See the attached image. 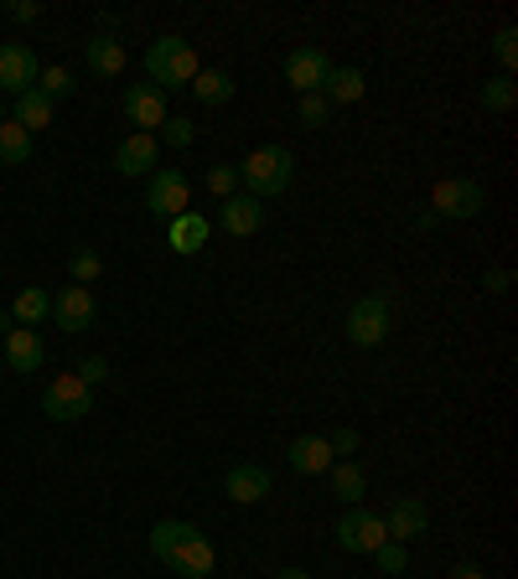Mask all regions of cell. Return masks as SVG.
I'll use <instances>...</instances> for the list:
<instances>
[{"label":"cell","instance_id":"6da1fadb","mask_svg":"<svg viewBox=\"0 0 518 579\" xmlns=\"http://www.w3.org/2000/svg\"><path fill=\"white\" fill-rule=\"evenodd\" d=\"M150 554L167 564V569H177L182 579H207L213 575V564H218L213 543H207L192 523H177V518L150 527Z\"/></svg>","mask_w":518,"mask_h":579},{"label":"cell","instance_id":"7a4b0ae2","mask_svg":"<svg viewBox=\"0 0 518 579\" xmlns=\"http://www.w3.org/2000/svg\"><path fill=\"white\" fill-rule=\"evenodd\" d=\"M291 177H296V156L285 150V145H259V150H249L239 166V181L249 197H280L285 186H291Z\"/></svg>","mask_w":518,"mask_h":579},{"label":"cell","instance_id":"3957f363","mask_svg":"<svg viewBox=\"0 0 518 579\" xmlns=\"http://www.w3.org/2000/svg\"><path fill=\"white\" fill-rule=\"evenodd\" d=\"M146 72H150V83H156L161 93L187 89V83L198 78V53L187 47L182 36H156V42H150V53H146Z\"/></svg>","mask_w":518,"mask_h":579},{"label":"cell","instance_id":"277c9868","mask_svg":"<svg viewBox=\"0 0 518 579\" xmlns=\"http://www.w3.org/2000/svg\"><path fill=\"white\" fill-rule=\"evenodd\" d=\"M337 548H348V554H369L373 559V548H384L388 533H384V518L379 512H369V507H348L342 518H337Z\"/></svg>","mask_w":518,"mask_h":579},{"label":"cell","instance_id":"5b68a950","mask_svg":"<svg viewBox=\"0 0 518 579\" xmlns=\"http://www.w3.org/2000/svg\"><path fill=\"white\" fill-rule=\"evenodd\" d=\"M93 409V388L78 373H63V378L47 383V394H42V415L57 419V424H68V419H83Z\"/></svg>","mask_w":518,"mask_h":579},{"label":"cell","instance_id":"8992f818","mask_svg":"<svg viewBox=\"0 0 518 579\" xmlns=\"http://www.w3.org/2000/svg\"><path fill=\"white\" fill-rule=\"evenodd\" d=\"M388 321H394L388 295H363V300H352V310H348V342L352 347H379L388 337Z\"/></svg>","mask_w":518,"mask_h":579},{"label":"cell","instance_id":"52a82bcc","mask_svg":"<svg viewBox=\"0 0 518 579\" xmlns=\"http://www.w3.org/2000/svg\"><path fill=\"white\" fill-rule=\"evenodd\" d=\"M482 207H487V192H482V181L472 177H446L441 186H436V207L430 213L436 217H477Z\"/></svg>","mask_w":518,"mask_h":579},{"label":"cell","instance_id":"ba28073f","mask_svg":"<svg viewBox=\"0 0 518 579\" xmlns=\"http://www.w3.org/2000/svg\"><path fill=\"white\" fill-rule=\"evenodd\" d=\"M120 109H125L130 125H140V135L167 125V93L156 89V83H130V89L120 93Z\"/></svg>","mask_w":518,"mask_h":579},{"label":"cell","instance_id":"9c48e42d","mask_svg":"<svg viewBox=\"0 0 518 579\" xmlns=\"http://www.w3.org/2000/svg\"><path fill=\"white\" fill-rule=\"evenodd\" d=\"M37 78H42V63L32 47H21V42H0V89L5 93H26V89H37Z\"/></svg>","mask_w":518,"mask_h":579},{"label":"cell","instance_id":"30bf717a","mask_svg":"<svg viewBox=\"0 0 518 579\" xmlns=\"http://www.w3.org/2000/svg\"><path fill=\"white\" fill-rule=\"evenodd\" d=\"M146 207L150 213H161V217H177L192 207V181L177 171V166H167V171H156L146 186Z\"/></svg>","mask_w":518,"mask_h":579},{"label":"cell","instance_id":"8fae6325","mask_svg":"<svg viewBox=\"0 0 518 579\" xmlns=\"http://www.w3.org/2000/svg\"><path fill=\"white\" fill-rule=\"evenodd\" d=\"M327 72H333V57L322 53V47H296V53L285 57V83L296 93H322Z\"/></svg>","mask_w":518,"mask_h":579},{"label":"cell","instance_id":"7c38bea8","mask_svg":"<svg viewBox=\"0 0 518 579\" xmlns=\"http://www.w3.org/2000/svg\"><path fill=\"white\" fill-rule=\"evenodd\" d=\"M93 290H83V285H68V290H57L53 295V321L68 331V337H78V331H89L93 326Z\"/></svg>","mask_w":518,"mask_h":579},{"label":"cell","instance_id":"4fadbf2b","mask_svg":"<svg viewBox=\"0 0 518 579\" xmlns=\"http://www.w3.org/2000/svg\"><path fill=\"white\" fill-rule=\"evenodd\" d=\"M218 228H223V234H234V238L259 234V228H264V202L249 197V192H234V197H223Z\"/></svg>","mask_w":518,"mask_h":579},{"label":"cell","instance_id":"5bb4252c","mask_svg":"<svg viewBox=\"0 0 518 579\" xmlns=\"http://www.w3.org/2000/svg\"><path fill=\"white\" fill-rule=\"evenodd\" d=\"M270 487H275V476H270L264 466H255V461H239V466L223 476V491H228L234 502H244V507L264 502V497H270Z\"/></svg>","mask_w":518,"mask_h":579},{"label":"cell","instance_id":"9a60e30c","mask_svg":"<svg viewBox=\"0 0 518 579\" xmlns=\"http://www.w3.org/2000/svg\"><path fill=\"white\" fill-rule=\"evenodd\" d=\"M333 445H327V434H301L285 445V466L296 470V476H322V470H333Z\"/></svg>","mask_w":518,"mask_h":579},{"label":"cell","instance_id":"2e32d148","mask_svg":"<svg viewBox=\"0 0 518 579\" xmlns=\"http://www.w3.org/2000/svg\"><path fill=\"white\" fill-rule=\"evenodd\" d=\"M426 523H430V512H426V502H420V497H394V507L384 512V533L394 543L420 538V533H426Z\"/></svg>","mask_w":518,"mask_h":579},{"label":"cell","instance_id":"e0dca14e","mask_svg":"<svg viewBox=\"0 0 518 579\" xmlns=\"http://www.w3.org/2000/svg\"><path fill=\"white\" fill-rule=\"evenodd\" d=\"M42 357H47V347H42L37 326H16V331H5V367H11V373H37Z\"/></svg>","mask_w":518,"mask_h":579},{"label":"cell","instance_id":"ac0fdd59","mask_svg":"<svg viewBox=\"0 0 518 579\" xmlns=\"http://www.w3.org/2000/svg\"><path fill=\"white\" fill-rule=\"evenodd\" d=\"M114 171L120 177H146V171H156V135H130L120 150H114Z\"/></svg>","mask_w":518,"mask_h":579},{"label":"cell","instance_id":"d6986e66","mask_svg":"<svg viewBox=\"0 0 518 579\" xmlns=\"http://www.w3.org/2000/svg\"><path fill=\"white\" fill-rule=\"evenodd\" d=\"M83 57H89V72H99V78H120L125 72V47H120V36L99 32L83 42Z\"/></svg>","mask_w":518,"mask_h":579},{"label":"cell","instance_id":"ffe728a7","mask_svg":"<svg viewBox=\"0 0 518 579\" xmlns=\"http://www.w3.org/2000/svg\"><path fill=\"white\" fill-rule=\"evenodd\" d=\"M207 234H213V223H207L203 213H192V207H187V213H177L171 217V228H167V243L177 253H198L207 243Z\"/></svg>","mask_w":518,"mask_h":579},{"label":"cell","instance_id":"44dd1931","mask_svg":"<svg viewBox=\"0 0 518 579\" xmlns=\"http://www.w3.org/2000/svg\"><path fill=\"white\" fill-rule=\"evenodd\" d=\"M333 497L342 507H363V491H369V476H363V466L358 461H333Z\"/></svg>","mask_w":518,"mask_h":579},{"label":"cell","instance_id":"7402d4cb","mask_svg":"<svg viewBox=\"0 0 518 579\" xmlns=\"http://www.w3.org/2000/svg\"><path fill=\"white\" fill-rule=\"evenodd\" d=\"M187 89L198 93V104H228V99H234V89H239V83H234V78H228V72L223 68H198V78H192V83H187Z\"/></svg>","mask_w":518,"mask_h":579},{"label":"cell","instance_id":"603a6c76","mask_svg":"<svg viewBox=\"0 0 518 579\" xmlns=\"http://www.w3.org/2000/svg\"><path fill=\"white\" fill-rule=\"evenodd\" d=\"M363 89H369L363 68H333V72H327V83H322L327 104H358V99H363Z\"/></svg>","mask_w":518,"mask_h":579},{"label":"cell","instance_id":"cb8c5ba5","mask_svg":"<svg viewBox=\"0 0 518 579\" xmlns=\"http://www.w3.org/2000/svg\"><path fill=\"white\" fill-rule=\"evenodd\" d=\"M16 125L32 135V129H47L53 125V99L47 93H37V89H26L16 99Z\"/></svg>","mask_w":518,"mask_h":579},{"label":"cell","instance_id":"d4e9b609","mask_svg":"<svg viewBox=\"0 0 518 579\" xmlns=\"http://www.w3.org/2000/svg\"><path fill=\"white\" fill-rule=\"evenodd\" d=\"M42 316H53V295H47V290H21L16 300H11V321L16 326H37Z\"/></svg>","mask_w":518,"mask_h":579},{"label":"cell","instance_id":"484cf974","mask_svg":"<svg viewBox=\"0 0 518 579\" xmlns=\"http://www.w3.org/2000/svg\"><path fill=\"white\" fill-rule=\"evenodd\" d=\"M32 161V135L11 120V125H0V166H26Z\"/></svg>","mask_w":518,"mask_h":579},{"label":"cell","instance_id":"4316f807","mask_svg":"<svg viewBox=\"0 0 518 579\" xmlns=\"http://www.w3.org/2000/svg\"><path fill=\"white\" fill-rule=\"evenodd\" d=\"M482 109H493V114H508V109H514V99H518V89H514V78H487V83H482Z\"/></svg>","mask_w":518,"mask_h":579},{"label":"cell","instance_id":"83f0119b","mask_svg":"<svg viewBox=\"0 0 518 579\" xmlns=\"http://www.w3.org/2000/svg\"><path fill=\"white\" fill-rule=\"evenodd\" d=\"M296 114H301V125H306V129L333 125V104H327V93H301Z\"/></svg>","mask_w":518,"mask_h":579},{"label":"cell","instance_id":"f1b7e54d","mask_svg":"<svg viewBox=\"0 0 518 579\" xmlns=\"http://www.w3.org/2000/svg\"><path fill=\"white\" fill-rule=\"evenodd\" d=\"M68 270H74V285H83V290H89L93 280L104 274V259H99L93 249H74V259H68Z\"/></svg>","mask_w":518,"mask_h":579},{"label":"cell","instance_id":"f546056e","mask_svg":"<svg viewBox=\"0 0 518 579\" xmlns=\"http://www.w3.org/2000/svg\"><path fill=\"white\" fill-rule=\"evenodd\" d=\"M373 564H379V575H405V569H409V548L388 538L384 548H373Z\"/></svg>","mask_w":518,"mask_h":579},{"label":"cell","instance_id":"4dcf8cb0","mask_svg":"<svg viewBox=\"0 0 518 579\" xmlns=\"http://www.w3.org/2000/svg\"><path fill=\"white\" fill-rule=\"evenodd\" d=\"M37 93H47V99H68L74 93V78H68V68H42V78H37Z\"/></svg>","mask_w":518,"mask_h":579},{"label":"cell","instance_id":"1f68e13d","mask_svg":"<svg viewBox=\"0 0 518 579\" xmlns=\"http://www.w3.org/2000/svg\"><path fill=\"white\" fill-rule=\"evenodd\" d=\"M493 57L503 63V78H514V63H518V32L514 26H503V32L493 36Z\"/></svg>","mask_w":518,"mask_h":579},{"label":"cell","instance_id":"d6a6232c","mask_svg":"<svg viewBox=\"0 0 518 579\" xmlns=\"http://www.w3.org/2000/svg\"><path fill=\"white\" fill-rule=\"evenodd\" d=\"M239 186V166H207V192L213 197H234Z\"/></svg>","mask_w":518,"mask_h":579},{"label":"cell","instance_id":"836d02e7","mask_svg":"<svg viewBox=\"0 0 518 579\" xmlns=\"http://www.w3.org/2000/svg\"><path fill=\"white\" fill-rule=\"evenodd\" d=\"M161 140L177 145V150H182V145H192V120H177V114H167V125H161Z\"/></svg>","mask_w":518,"mask_h":579},{"label":"cell","instance_id":"e575fe53","mask_svg":"<svg viewBox=\"0 0 518 579\" xmlns=\"http://www.w3.org/2000/svg\"><path fill=\"white\" fill-rule=\"evenodd\" d=\"M78 378L89 383V388H99V383L110 378V362H104V357H83V362H78Z\"/></svg>","mask_w":518,"mask_h":579},{"label":"cell","instance_id":"d590c367","mask_svg":"<svg viewBox=\"0 0 518 579\" xmlns=\"http://www.w3.org/2000/svg\"><path fill=\"white\" fill-rule=\"evenodd\" d=\"M327 445H333V455H352V451H358V430H337V434H327Z\"/></svg>","mask_w":518,"mask_h":579},{"label":"cell","instance_id":"8d00e7d4","mask_svg":"<svg viewBox=\"0 0 518 579\" xmlns=\"http://www.w3.org/2000/svg\"><path fill=\"white\" fill-rule=\"evenodd\" d=\"M5 11H11V21H37V16H42V5H37V0H11Z\"/></svg>","mask_w":518,"mask_h":579},{"label":"cell","instance_id":"74e56055","mask_svg":"<svg viewBox=\"0 0 518 579\" xmlns=\"http://www.w3.org/2000/svg\"><path fill=\"white\" fill-rule=\"evenodd\" d=\"M482 285L493 290V295H503V290L514 285V274H508V270H487V274H482Z\"/></svg>","mask_w":518,"mask_h":579},{"label":"cell","instance_id":"f35d334b","mask_svg":"<svg viewBox=\"0 0 518 579\" xmlns=\"http://www.w3.org/2000/svg\"><path fill=\"white\" fill-rule=\"evenodd\" d=\"M451 579H487V575H482L477 564H457V575H451Z\"/></svg>","mask_w":518,"mask_h":579},{"label":"cell","instance_id":"ab89813d","mask_svg":"<svg viewBox=\"0 0 518 579\" xmlns=\"http://www.w3.org/2000/svg\"><path fill=\"white\" fill-rule=\"evenodd\" d=\"M280 579H312L306 569H280Z\"/></svg>","mask_w":518,"mask_h":579},{"label":"cell","instance_id":"60d3db41","mask_svg":"<svg viewBox=\"0 0 518 579\" xmlns=\"http://www.w3.org/2000/svg\"><path fill=\"white\" fill-rule=\"evenodd\" d=\"M0 125H5V104H0Z\"/></svg>","mask_w":518,"mask_h":579}]
</instances>
